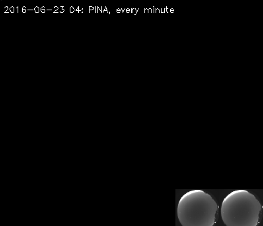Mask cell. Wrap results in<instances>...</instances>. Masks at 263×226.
<instances>
[{"label": "cell", "mask_w": 263, "mask_h": 226, "mask_svg": "<svg viewBox=\"0 0 263 226\" xmlns=\"http://www.w3.org/2000/svg\"><path fill=\"white\" fill-rule=\"evenodd\" d=\"M218 206L209 193L194 189L183 195L177 207V215L182 226H214Z\"/></svg>", "instance_id": "6da1fadb"}, {"label": "cell", "mask_w": 263, "mask_h": 226, "mask_svg": "<svg viewBox=\"0 0 263 226\" xmlns=\"http://www.w3.org/2000/svg\"><path fill=\"white\" fill-rule=\"evenodd\" d=\"M170 13H174V12H175L174 9H173V8H170Z\"/></svg>", "instance_id": "2e32d148"}, {"label": "cell", "mask_w": 263, "mask_h": 226, "mask_svg": "<svg viewBox=\"0 0 263 226\" xmlns=\"http://www.w3.org/2000/svg\"><path fill=\"white\" fill-rule=\"evenodd\" d=\"M15 11H16V12H17V13H18V7H16V9H15Z\"/></svg>", "instance_id": "7402d4cb"}, {"label": "cell", "mask_w": 263, "mask_h": 226, "mask_svg": "<svg viewBox=\"0 0 263 226\" xmlns=\"http://www.w3.org/2000/svg\"><path fill=\"white\" fill-rule=\"evenodd\" d=\"M9 8H8V6H6L5 8H4V11H5V12L8 11V10H9Z\"/></svg>", "instance_id": "5bb4252c"}, {"label": "cell", "mask_w": 263, "mask_h": 226, "mask_svg": "<svg viewBox=\"0 0 263 226\" xmlns=\"http://www.w3.org/2000/svg\"><path fill=\"white\" fill-rule=\"evenodd\" d=\"M65 12V9L60 10V13H63Z\"/></svg>", "instance_id": "ffe728a7"}, {"label": "cell", "mask_w": 263, "mask_h": 226, "mask_svg": "<svg viewBox=\"0 0 263 226\" xmlns=\"http://www.w3.org/2000/svg\"><path fill=\"white\" fill-rule=\"evenodd\" d=\"M131 12H132V13H133V14H135V15H136V14H137V8H132Z\"/></svg>", "instance_id": "3957f363"}, {"label": "cell", "mask_w": 263, "mask_h": 226, "mask_svg": "<svg viewBox=\"0 0 263 226\" xmlns=\"http://www.w3.org/2000/svg\"><path fill=\"white\" fill-rule=\"evenodd\" d=\"M95 12H96V13H98V6H96V10H95Z\"/></svg>", "instance_id": "ac0fdd59"}, {"label": "cell", "mask_w": 263, "mask_h": 226, "mask_svg": "<svg viewBox=\"0 0 263 226\" xmlns=\"http://www.w3.org/2000/svg\"><path fill=\"white\" fill-rule=\"evenodd\" d=\"M125 12H126L127 13H130L131 9H129V8H125Z\"/></svg>", "instance_id": "30bf717a"}, {"label": "cell", "mask_w": 263, "mask_h": 226, "mask_svg": "<svg viewBox=\"0 0 263 226\" xmlns=\"http://www.w3.org/2000/svg\"><path fill=\"white\" fill-rule=\"evenodd\" d=\"M40 10L41 13H45V12H46V10L45 9L44 6H42V7L40 8Z\"/></svg>", "instance_id": "8992f818"}, {"label": "cell", "mask_w": 263, "mask_h": 226, "mask_svg": "<svg viewBox=\"0 0 263 226\" xmlns=\"http://www.w3.org/2000/svg\"><path fill=\"white\" fill-rule=\"evenodd\" d=\"M10 11L11 13H14V12H15V8H14L13 6H11V7L10 8Z\"/></svg>", "instance_id": "5b68a950"}, {"label": "cell", "mask_w": 263, "mask_h": 226, "mask_svg": "<svg viewBox=\"0 0 263 226\" xmlns=\"http://www.w3.org/2000/svg\"><path fill=\"white\" fill-rule=\"evenodd\" d=\"M262 210L260 201L252 193L238 189L226 195L221 215L226 226H258Z\"/></svg>", "instance_id": "7a4b0ae2"}, {"label": "cell", "mask_w": 263, "mask_h": 226, "mask_svg": "<svg viewBox=\"0 0 263 226\" xmlns=\"http://www.w3.org/2000/svg\"><path fill=\"white\" fill-rule=\"evenodd\" d=\"M145 13H148V8H145Z\"/></svg>", "instance_id": "44dd1931"}, {"label": "cell", "mask_w": 263, "mask_h": 226, "mask_svg": "<svg viewBox=\"0 0 263 226\" xmlns=\"http://www.w3.org/2000/svg\"><path fill=\"white\" fill-rule=\"evenodd\" d=\"M88 9H89V12H90V11H91V10H96V7H92V6H89V8H88Z\"/></svg>", "instance_id": "8fae6325"}, {"label": "cell", "mask_w": 263, "mask_h": 226, "mask_svg": "<svg viewBox=\"0 0 263 226\" xmlns=\"http://www.w3.org/2000/svg\"><path fill=\"white\" fill-rule=\"evenodd\" d=\"M161 12V9H159V8H156V13H160Z\"/></svg>", "instance_id": "9c48e42d"}, {"label": "cell", "mask_w": 263, "mask_h": 226, "mask_svg": "<svg viewBox=\"0 0 263 226\" xmlns=\"http://www.w3.org/2000/svg\"><path fill=\"white\" fill-rule=\"evenodd\" d=\"M116 11L117 13H121V12H122V11H121V8H117Z\"/></svg>", "instance_id": "4fadbf2b"}, {"label": "cell", "mask_w": 263, "mask_h": 226, "mask_svg": "<svg viewBox=\"0 0 263 226\" xmlns=\"http://www.w3.org/2000/svg\"><path fill=\"white\" fill-rule=\"evenodd\" d=\"M160 13H165V9H164V8H161V12Z\"/></svg>", "instance_id": "9a60e30c"}, {"label": "cell", "mask_w": 263, "mask_h": 226, "mask_svg": "<svg viewBox=\"0 0 263 226\" xmlns=\"http://www.w3.org/2000/svg\"><path fill=\"white\" fill-rule=\"evenodd\" d=\"M152 8H148V13H152Z\"/></svg>", "instance_id": "e0dca14e"}, {"label": "cell", "mask_w": 263, "mask_h": 226, "mask_svg": "<svg viewBox=\"0 0 263 226\" xmlns=\"http://www.w3.org/2000/svg\"><path fill=\"white\" fill-rule=\"evenodd\" d=\"M34 11L36 13H39V12H41L40 8H39V6H36V7L34 8Z\"/></svg>", "instance_id": "277c9868"}, {"label": "cell", "mask_w": 263, "mask_h": 226, "mask_svg": "<svg viewBox=\"0 0 263 226\" xmlns=\"http://www.w3.org/2000/svg\"><path fill=\"white\" fill-rule=\"evenodd\" d=\"M80 10V7H77V8H76V12H79Z\"/></svg>", "instance_id": "d6986e66"}, {"label": "cell", "mask_w": 263, "mask_h": 226, "mask_svg": "<svg viewBox=\"0 0 263 226\" xmlns=\"http://www.w3.org/2000/svg\"><path fill=\"white\" fill-rule=\"evenodd\" d=\"M26 12H27L26 7H25V6H24V7L22 8V12H23V13H26Z\"/></svg>", "instance_id": "ba28073f"}, {"label": "cell", "mask_w": 263, "mask_h": 226, "mask_svg": "<svg viewBox=\"0 0 263 226\" xmlns=\"http://www.w3.org/2000/svg\"><path fill=\"white\" fill-rule=\"evenodd\" d=\"M58 10H59V7H58V6H55V7L53 8V13H54L55 12H57Z\"/></svg>", "instance_id": "7c38bea8"}, {"label": "cell", "mask_w": 263, "mask_h": 226, "mask_svg": "<svg viewBox=\"0 0 263 226\" xmlns=\"http://www.w3.org/2000/svg\"><path fill=\"white\" fill-rule=\"evenodd\" d=\"M70 12H71V13H73L74 12L76 11V9L75 8H74V7H73V6H71V7H70Z\"/></svg>", "instance_id": "52a82bcc"}]
</instances>
